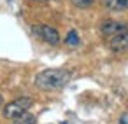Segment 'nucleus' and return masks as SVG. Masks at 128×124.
<instances>
[{
  "mask_svg": "<svg viewBox=\"0 0 128 124\" xmlns=\"http://www.w3.org/2000/svg\"><path fill=\"white\" fill-rule=\"evenodd\" d=\"M70 79V72L63 68H46L35 77V86L42 91H54L63 87Z\"/></svg>",
  "mask_w": 128,
  "mask_h": 124,
  "instance_id": "1",
  "label": "nucleus"
},
{
  "mask_svg": "<svg viewBox=\"0 0 128 124\" xmlns=\"http://www.w3.org/2000/svg\"><path fill=\"white\" fill-rule=\"evenodd\" d=\"M34 105V100L28 98V96H23V98H18L11 103H7L4 107V117L6 119H16L20 115H23L25 112H28V108Z\"/></svg>",
  "mask_w": 128,
  "mask_h": 124,
  "instance_id": "2",
  "label": "nucleus"
},
{
  "mask_svg": "<svg viewBox=\"0 0 128 124\" xmlns=\"http://www.w3.org/2000/svg\"><path fill=\"white\" fill-rule=\"evenodd\" d=\"M32 33L37 39H40V40H44L46 44H51V46H56L60 42V33L53 26H48V25H34Z\"/></svg>",
  "mask_w": 128,
  "mask_h": 124,
  "instance_id": "3",
  "label": "nucleus"
},
{
  "mask_svg": "<svg viewBox=\"0 0 128 124\" xmlns=\"http://www.w3.org/2000/svg\"><path fill=\"white\" fill-rule=\"evenodd\" d=\"M100 32H102V35L112 39V37H116V35H119V33L128 32V23H124V21H116V19H105V21L100 25Z\"/></svg>",
  "mask_w": 128,
  "mask_h": 124,
  "instance_id": "4",
  "label": "nucleus"
},
{
  "mask_svg": "<svg viewBox=\"0 0 128 124\" xmlns=\"http://www.w3.org/2000/svg\"><path fill=\"white\" fill-rule=\"evenodd\" d=\"M109 46H110V49L116 51V53H119V51H126V49H128V32L112 37L110 42H109Z\"/></svg>",
  "mask_w": 128,
  "mask_h": 124,
  "instance_id": "5",
  "label": "nucleus"
},
{
  "mask_svg": "<svg viewBox=\"0 0 128 124\" xmlns=\"http://www.w3.org/2000/svg\"><path fill=\"white\" fill-rule=\"evenodd\" d=\"M102 5L107 11L121 12V11H128V0H102Z\"/></svg>",
  "mask_w": 128,
  "mask_h": 124,
  "instance_id": "6",
  "label": "nucleus"
},
{
  "mask_svg": "<svg viewBox=\"0 0 128 124\" xmlns=\"http://www.w3.org/2000/svg\"><path fill=\"white\" fill-rule=\"evenodd\" d=\"M35 122H37V119H35V115H32V114H28V112H25L23 115H20V117H16L12 124H35Z\"/></svg>",
  "mask_w": 128,
  "mask_h": 124,
  "instance_id": "7",
  "label": "nucleus"
},
{
  "mask_svg": "<svg viewBox=\"0 0 128 124\" xmlns=\"http://www.w3.org/2000/svg\"><path fill=\"white\" fill-rule=\"evenodd\" d=\"M65 44H67V46H77V44H79V35H77L76 30H70V32L67 33V37H65Z\"/></svg>",
  "mask_w": 128,
  "mask_h": 124,
  "instance_id": "8",
  "label": "nucleus"
},
{
  "mask_svg": "<svg viewBox=\"0 0 128 124\" xmlns=\"http://www.w3.org/2000/svg\"><path fill=\"white\" fill-rule=\"evenodd\" d=\"M70 2L76 5V7H81V9H86L93 4V0H70Z\"/></svg>",
  "mask_w": 128,
  "mask_h": 124,
  "instance_id": "9",
  "label": "nucleus"
},
{
  "mask_svg": "<svg viewBox=\"0 0 128 124\" xmlns=\"http://www.w3.org/2000/svg\"><path fill=\"white\" fill-rule=\"evenodd\" d=\"M119 124H128V114L121 115V119H119Z\"/></svg>",
  "mask_w": 128,
  "mask_h": 124,
  "instance_id": "10",
  "label": "nucleus"
},
{
  "mask_svg": "<svg viewBox=\"0 0 128 124\" xmlns=\"http://www.w3.org/2000/svg\"><path fill=\"white\" fill-rule=\"evenodd\" d=\"M2 105H4V98H2V94H0V108H2Z\"/></svg>",
  "mask_w": 128,
  "mask_h": 124,
  "instance_id": "11",
  "label": "nucleus"
},
{
  "mask_svg": "<svg viewBox=\"0 0 128 124\" xmlns=\"http://www.w3.org/2000/svg\"><path fill=\"white\" fill-rule=\"evenodd\" d=\"M34 2H48V0H34Z\"/></svg>",
  "mask_w": 128,
  "mask_h": 124,
  "instance_id": "12",
  "label": "nucleus"
},
{
  "mask_svg": "<svg viewBox=\"0 0 128 124\" xmlns=\"http://www.w3.org/2000/svg\"><path fill=\"white\" fill-rule=\"evenodd\" d=\"M62 124H67V122H62Z\"/></svg>",
  "mask_w": 128,
  "mask_h": 124,
  "instance_id": "13",
  "label": "nucleus"
}]
</instances>
